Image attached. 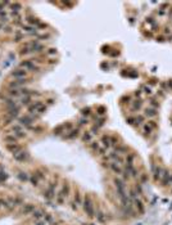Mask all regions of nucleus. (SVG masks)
<instances>
[{"label":"nucleus","mask_w":172,"mask_h":225,"mask_svg":"<svg viewBox=\"0 0 172 225\" xmlns=\"http://www.w3.org/2000/svg\"><path fill=\"white\" fill-rule=\"evenodd\" d=\"M69 193H71V185H69L68 183H63V185L60 186L59 192L55 196L56 204H63L64 202H66V198L69 197Z\"/></svg>","instance_id":"nucleus-1"},{"label":"nucleus","mask_w":172,"mask_h":225,"mask_svg":"<svg viewBox=\"0 0 172 225\" xmlns=\"http://www.w3.org/2000/svg\"><path fill=\"white\" fill-rule=\"evenodd\" d=\"M82 208H84L85 214L89 217H94L95 216V207H94V202H92L91 197L89 194L84 196V202H82Z\"/></svg>","instance_id":"nucleus-2"},{"label":"nucleus","mask_w":172,"mask_h":225,"mask_svg":"<svg viewBox=\"0 0 172 225\" xmlns=\"http://www.w3.org/2000/svg\"><path fill=\"white\" fill-rule=\"evenodd\" d=\"M19 68L27 71V72H39V71H40V67H39V66L36 65V63L33 62L32 59H25V61H22V62H21V65H19Z\"/></svg>","instance_id":"nucleus-3"},{"label":"nucleus","mask_w":172,"mask_h":225,"mask_svg":"<svg viewBox=\"0 0 172 225\" xmlns=\"http://www.w3.org/2000/svg\"><path fill=\"white\" fill-rule=\"evenodd\" d=\"M46 109V107L44 106L41 102H35V103L30 104L28 106V112H30V116H35V114H41L44 113V111Z\"/></svg>","instance_id":"nucleus-4"},{"label":"nucleus","mask_w":172,"mask_h":225,"mask_svg":"<svg viewBox=\"0 0 172 225\" xmlns=\"http://www.w3.org/2000/svg\"><path fill=\"white\" fill-rule=\"evenodd\" d=\"M56 186H58V181H56V180L51 181V183L48 185L46 190L44 192V197H45L46 199H53V198H55V196H56V193H55Z\"/></svg>","instance_id":"nucleus-5"},{"label":"nucleus","mask_w":172,"mask_h":225,"mask_svg":"<svg viewBox=\"0 0 172 225\" xmlns=\"http://www.w3.org/2000/svg\"><path fill=\"white\" fill-rule=\"evenodd\" d=\"M10 76H12L14 80H25V79H28V72L22 68H15L10 72Z\"/></svg>","instance_id":"nucleus-6"},{"label":"nucleus","mask_w":172,"mask_h":225,"mask_svg":"<svg viewBox=\"0 0 172 225\" xmlns=\"http://www.w3.org/2000/svg\"><path fill=\"white\" fill-rule=\"evenodd\" d=\"M35 210H36V207L33 203H23L19 210V214L21 215H31Z\"/></svg>","instance_id":"nucleus-7"},{"label":"nucleus","mask_w":172,"mask_h":225,"mask_svg":"<svg viewBox=\"0 0 172 225\" xmlns=\"http://www.w3.org/2000/svg\"><path fill=\"white\" fill-rule=\"evenodd\" d=\"M32 121H33L32 116H30V114H25V116L18 117V124L25 126V127H30L31 125H32Z\"/></svg>","instance_id":"nucleus-8"},{"label":"nucleus","mask_w":172,"mask_h":225,"mask_svg":"<svg viewBox=\"0 0 172 225\" xmlns=\"http://www.w3.org/2000/svg\"><path fill=\"white\" fill-rule=\"evenodd\" d=\"M28 83V79L25 80H13L9 83V89H22Z\"/></svg>","instance_id":"nucleus-9"},{"label":"nucleus","mask_w":172,"mask_h":225,"mask_svg":"<svg viewBox=\"0 0 172 225\" xmlns=\"http://www.w3.org/2000/svg\"><path fill=\"white\" fill-rule=\"evenodd\" d=\"M82 202H84V197H82V194L77 190L76 193H74V199H73V203H72V208L77 210L78 206H82Z\"/></svg>","instance_id":"nucleus-10"},{"label":"nucleus","mask_w":172,"mask_h":225,"mask_svg":"<svg viewBox=\"0 0 172 225\" xmlns=\"http://www.w3.org/2000/svg\"><path fill=\"white\" fill-rule=\"evenodd\" d=\"M13 156H14V160L19 161V162H26V161H28V158H30V154H28L26 150H23V149H21L19 152H17L15 154H13Z\"/></svg>","instance_id":"nucleus-11"},{"label":"nucleus","mask_w":172,"mask_h":225,"mask_svg":"<svg viewBox=\"0 0 172 225\" xmlns=\"http://www.w3.org/2000/svg\"><path fill=\"white\" fill-rule=\"evenodd\" d=\"M100 144H102L103 148H105V149H109L110 147H112V140H110V135H102V138H100Z\"/></svg>","instance_id":"nucleus-12"},{"label":"nucleus","mask_w":172,"mask_h":225,"mask_svg":"<svg viewBox=\"0 0 172 225\" xmlns=\"http://www.w3.org/2000/svg\"><path fill=\"white\" fill-rule=\"evenodd\" d=\"M132 202H133V206H135V208L137 210V212L140 215H143L144 212H145V206H144V203L137 198V197H136V198H133Z\"/></svg>","instance_id":"nucleus-13"},{"label":"nucleus","mask_w":172,"mask_h":225,"mask_svg":"<svg viewBox=\"0 0 172 225\" xmlns=\"http://www.w3.org/2000/svg\"><path fill=\"white\" fill-rule=\"evenodd\" d=\"M169 176H171V174L168 172V170H166V168H162V172H161V183L162 185H168V180H169Z\"/></svg>","instance_id":"nucleus-14"},{"label":"nucleus","mask_w":172,"mask_h":225,"mask_svg":"<svg viewBox=\"0 0 172 225\" xmlns=\"http://www.w3.org/2000/svg\"><path fill=\"white\" fill-rule=\"evenodd\" d=\"M109 168L116 174V175H122V172H123L122 166H121L120 163H117V162H110L109 163Z\"/></svg>","instance_id":"nucleus-15"},{"label":"nucleus","mask_w":172,"mask_h":225,"mask_svg":"<svg viewBox=\"0 0 172 225\" xmlns=\"http://www.w3.org/2000/svg\"><path fill=\"white\" fill-rule=\"evenodd\" d=\"M7 149L9 150L10 153H13V154H15L17 152H19L21 149H22V147H21L18 143H10V144H7Z\"/></svg>","instance_id":"nucleus-16"},{"label":"nucleus","mask_w":172,"mask_h":225,"mask_svg":"<svg viewBox=\"0 0 172 225\" xmlns=\"http://www.w3.org/2000/svg\"><path fill=\"white\" fill-rule=\"evenodd\" d=\"M157 114H158L157 109L155 108H151V107H148V108H145V111H144V117L154 118V117H157Z\"/></svg>","instance_id":"nucleus-17"},{"label":"nucleus","mask_w":172,"mask_h":225,"mask_svg":"<svg viewBox=\"0 0 172 225\" xmlns=\"http://www.w3.org/2000/svg\"><path fill=\"white\" fill-rule=\"evenodd\" d=\"M44 216H45V214H44L41 210H35V211L31 214V217H32V220H35L36 221H40V220L44 219Z\"/></svg>","instance_id":"nucleus-18"},{"label":"nucleus","mask_w":172,"mask_h":225,"mask_svg":"<svg viewBox=\"0 0 172 225\" xmlns=\"http://www.w3.org/2000/svg\"><path fill=\"white\" fill-rule=\"evenodd\" d=\"M0 207H3V208H5L7 211H12L14 207L10 204L9 199L8 198H0Z\"/></svg>","instance_id":"nucleus-19"},{"label":"nucleus","mask_w":172,"mask_h":225,"mask_svg":"<svg viewBox=\"0 0 172 225\" xmlns=\"http://www.w3.org/2000/svg\"><path fill=\"white\" fill-rule=\"evenodd\" d=\"M151 170H153V175H154V180H159L161 179V172H162V167H159V166H155L153 165L151 166Z\"/></svg>","instance_id":"nucleus-20"},{"label":"nucleus","mask_w":172,"mask_h":225,"mask_svg":"<svg viewBox=\"0 0 172 225\" xmlns=\"http://www.w3.org/2000/svg\"><path fill=\"white\" fill-rule=\"evenodd\" d=\"M32 174H33V175H35L40 181H41V180H45V179H46V174H45V171H44L43 168H37V170H35Z\"/></svg>","instance_id":"nucleus-21"},{"label":"nucleus","mask_w":172,"mask_h":225,"mask_svg":"<svg viewBox=\"0 0 172 225\" xmlns=\"http://www.w3.org/2000/svg\"><path fill=\"white\" fill-rule=\"evenodd\" d=\"M141 107H143V101L141 99H135V101L131 102V108L133 111H139V109H141Z\"/></svg>","instance_id":"nucleus-22"},{"label":"nucleus","mask_w":172,"mask_h":225,"mask_svg":"<svg viewBox=\"0 0 172 225\" xmlns=\"http://www.w3.org/2000/svg\"><path fill=\"white\" fill-rule=\"evenodd\" d=\"M114 152L117 153V154H127L128 149H127V147H125V145H122V144H118L117 147L114 148Z\"/></svg>","instance_id":"nucleus-23"},{"label":"nucleus","mask_w":172,"mask_h":225,"mask_svg":"<svg viewBox=\"0 0 172 225\" xmlns=\"http://www.w3.org/2000/svg\"><path fill=\"white\" fill-rule=\"evenodd\" d=\"M81 139H82V142H84V143H90V142H92V132H91V131H85L84 134H82Z\"/></svg>","instance_id":"nucleus-24"},{"label":"nucleus","mask_w":172,"mask_h":225,"mask_svg":"<svg viewBox=\"0 0 172 225\" xmlns=\"http://www.w3.org/2000/svg\"><path fill=\"white\" fill-rule=\"evenodd\" d=\"M36 27L31 26V25H22V31L23 32H27V34H35L36 32Z\"/></svg>","instance_id":"nucleus-25"},{"label":"nucleus","mask_w":172,"mask_h":225,"mask_svg":"<svg viewBox=\"0 0 172 225\" xmlns=\"http://www.w3.org/2000/svg\"><path fill=\"white\" fill-rule=\"evenodd\" d=\"M100 148H102V144H100V142H90V149H91L94 153H98V152H99Z\"/></svg>","instance_id":"nucleus-26"},{"label":"nucleus","mask_w":172,"mask_h":225,"mask_svg":"<svg viewBox=\"0 0 172 225\" xmlns=\"http://www.w3.org/2000/svg\"><path fill=\"white\" fill-rule=\"evenodd\" d=\"M4 140H5V143L7 144H10V143H17V136H15L14 134H8V135H5L4 136Z\"/></svg>","instance_id":"nucleus-27"},{"label":"nucleus","mask_w":172,"mask_h":225,"mask_svg":"<svg viewBox=\"0 0 172 225\" xmlns=\"http://www.w3.org/2000/svg\"><path fill=\"white\" fill-rule=\"evenodd\" d=\"M133 161H135V154L133 153H127V156H126V166H133Z\"/></svg>","instance_id":"nucleus-28"},{"label":"nucleus","mask_w":172,"mask_h":225,"mask_svg":"<svg viewBox=\"0 0 172 225\" xmlns=\"http://www.w3.org/2000/svg\"><path fill=\"white\" fill-rule=\"evenodd\" d=\"M10 9H12V13H19V11L22 9V5L19 3H9Z\"/></svg>","instance_id":"nucleus-29"},{"label":"nucleus","mask_w":172,"mask_h":225,"mask_svg":"<svg viewBox=\"0 0 172 225\" xmlns=\"http://www.w3.org/2000/svg\"><path fill=\"white\" fill-rule=\"evenodd\" d=\"M10 130H12V132L13 134H17V132H21V131H23V126L22 125H19L17 122V124H13L12 125V127H10Z\"/></svg>","instance_id":"nucleus-30"},{"label":"nucleus","mask_w":172,"mask_h":225,"mask_svg":"<svg viewBox=\"0 0 172 225\" xmlns=\"http://www.w3.org/2000/svg\"><path fill=\"white\" fill-rule=\"evenodd\" d=\"M18 179H19L21 181H30V175H28L27 172H23V171H21L19 174H18Z\"/></svg>","instance_id":"nucleus-31"},{"label":"nucleus","mask_w":172,"mask_h":225,"mask_svg":"<svg viewBox=\"0 0 172 225\" xmlns=\"http://www.w3.org/2000/svg\"><path fill=\"white\" fill-rule=\"evenodd\" d=\"M31 103V95H25L21 99V106H30Z\"/></svg>","instance_id":"nucleus-32"},{"label":"nucleus","mask_w":172,"mask_h":225,"mask_svg":"<svg viewBox=\"0 0 172 225\" xmlns=\"http://www.w3.org/2000/svg\"><path fill=\"white\" fill-rule=\"evenodd\" d=\"M95 216H96V219H98V221H99V222H104L105 221V216H104V214H103L100 210H96Z\"/></svg>","instance_id":"nucleus-33"},{"label":"nucleus","mask_w":172,"mask_h":225,"mask_svg":"<svg viewBox=\"0 0 172 225\" xmlns=\"http://www.w3.org/2000/svg\"><path fill=\"white\" fill-rule=\"evenodd\" d=\"M30 183H31V185H33V186H39V183H40V180H39V179L32 174V175L30 176Z\"/></svg>","instance_id":"nucleus-34"},{"label":"nucleus","mask_w":172,"mask_h":225,"mask_svg":"<svg viewBox=\"0 0 172 225\" xmlns=\"http://www.w3.org/2000/svg\"><path fill=\"white\" fill-rule=\"evenodd\" d=\"M78 129H73L69 131V134H67V138H69V139H72V138H77L78 136Z\"/></svg>","instance_id":"nucleus-35"},{"label":"nucleus","mask_w":172,"mask_h":225,"mask_svg":"<svg viewBox=\"0 0 172 225\" xmlns=\"http://www.w3.org/2000/svg\"><path fill=\"white\" fill-rule=\"evenodd\" d=\"M143 130H144V134H145V135H150L151 134V130H153V129H151V127L149 126L148 124H145L143 126Z\"/></svg>","instance_id":"nucleus-36"},{"label":"nucleus","mask_w":172,"mask_h":225,"mask_svg":"<svg viewBox=\"0 0 172 225\" xmlns=\"http://www.w3.org/2000/svg\"><path fill=\"white\" fill-rule=\"evenodd\" d=\"M144 122V116L143 114H139L137 117H135V124L136 125H141Z\"/></svg>","instance_id":"nucleus-37"},{"label":"nucleus","mask_w":172,"mask_h":225,"mask_svg":"<svg viewBox=\"0 0 172 225\" xmlns=\"http://www.w3.org/2000/svg\"><path fill=\"white\" fill-rule=\"evenodd\" d=\"M44 220H45L46 224H49V222H53V216H51L50 214H46L45 216H44Z\"/></svg>","instance_id":"nucleus-38"},{"label":"nucleus","mask_w":172,"mask_h":225,"mask_svg":"<svg viewBox=\"0 0 172 225\" xmlns=\"http://www.w3.org/2000/svg\"><path fill=\"white\" fill-rule=\"evenodd\" d=\"M22 37H23V35L21 34V32H17V34L14 35V41H21Z\"/></svg>","instance_id":"nucleus-39"},{"label":"nucleus","mask_w":172,"mask_h":225,"mask_svg":"<svg viewBox=\"0 0 172 225\" xmlns=\"http://www.w3.org/2000/svg\"><path fill=\"white\" fill-rule=\"evenodd\" d=\"M144 93H145L146 95H151V94H153V91H151V89L149 88V86H144Z\"/></svg>","instance_id":"nucleus-40"},{"label":"nucleus","mask_w":172,"mask_h":225,"mask_svg":"<svg viewBox=\"0 0 172 225\" xmlns=\"http://www.w3.org/2000/svg\"><path fill=\"white\" fill-rule=\"evenodd\" d=\"M149 104H150V107H151V108H155V109H157V107H158V102H157V101H154V99H151V101H150V103H149Z\"/></svg>","instance_id":"nucleus-41"},{"label":"nucleus","mask_w":172,"mask_h":225,"mask_svg":"<svg viewBox=\"0 0 172 225\" xmlns=\"http://www.w3.org/2000/svg\"><path fill=\"white\" fill-rule=\"evenodd\" d=\"M48 54H49V55L56 54V50H55V49H49V50H48Z\"/></svg>","instance_id":"nucleus-42"},{"label":"nucleus","mask_w":172,"mask_h":225,"mask_svg":"<svg viewBox=\"0 0 172 225\" xmlns=\"http://www.w3.org/2000/svg\"><path fill=\"white\" fill-rule=\"evenodd\" d=\"M35 225H46V222H45V220H40V221H36V224Z\"/></svg>","instance_id":"nucleus-43"},{"label":"nucleus","mask_w":172,"mask_h":225,"mask_svg":"<svg viewBox=\"0 0 172 225\" xmlns=\"http://www.w3.org/2000/svg\"><path fill=\"white\" fill-rule=\"evenodd\" d=\"M127 122H128L130 125L135 124V118H132V117H128V118H127Z\"/></svg>","instance_id":"nucleus-44"},{"label":"nucleus","mask_w":172,"mask_h":225,"mask_svg":"<svg viewBox=\"0 0 172 225\" xmlns=\"http://www.w3.org/2000/svg\"><path fill=\"white\" fill-rule=\"evenodd\" d=\"M148 125L151 127V129H155V122H154V121H149Z\"/></svg>","instance_id":"nucleus-45"},{"label":"nucleus","mask_w":172,"mask_h":225,"mask_svg":"<svg viewBox=\"0 0 172 225\" xmlns=\"http://www.w3.org/2000/svg\"><path fill=\"white\" fill-rule=\"evenodd\" d=\"M86 124H87L86 118H81V120H80V125H86Z\"/></svg>","instance_id":"nucleus-46"},{"label":"nucleus","mask_w":172,"mask_h":225,"mask_svg":"<svg viewBox=\"0 0 172 225\" xmlns=\"http://www.w3.org/2000/svg\"><path fill=\"white\" fill-rule=\"evenodd\" d=\"M5 172H0V180H5L7 179V175H4Z\"/></svg>","instance_id":"nucleus-47"},{"label":"nucleus","mask_w":172,"mask_h":225,"mask_svg":"<svg viewBox=\"0 0 172 225\" xmlns=\"http://www.w3.org/2000/svg\"><path fill=\"white\" fill-rule=\"evenodd\" d=\"M90 114V109L87 108V109H84V116H89Z\"/></svg>","instance_id":"nucleus-48"},{"label":"nucleus","mask_w":172,"mask_h":225,"mask_svg":"<svg viewBox=\"0 0 172 225\" xmlns=\"http://www.w3.org/2000/svg\"><path fill=\"white\" fill-rule=\"evenodd\" d=\"M168 185H172V175L169 176V180H168Z\"/></svg>","instance_id":"nucleus-49"}]
</instances>
